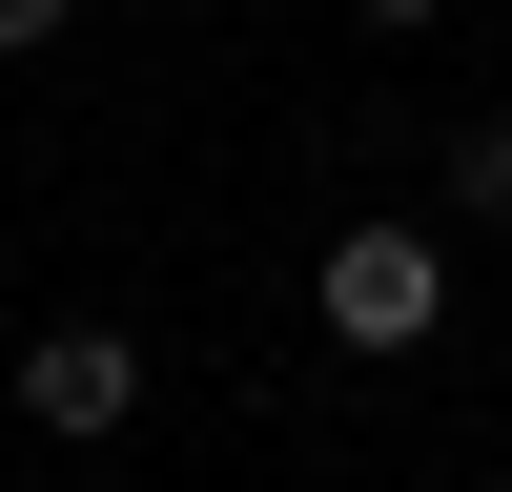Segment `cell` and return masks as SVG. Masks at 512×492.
<instances>
[{"label": "cell", "mask_w": 512, "mask_h": 492, "mask_svg": "<svg viewBox=\"0 0 512 492\" xmlns=\"http://www.w3.org/2000/svg\"><path fill=\"white\" fill-rule=\"evenodd\" d=\"M451 226H512V123H451Z\"/></svg>", "instance_id": "cell-3"}, {"label": "cell", "mask_w": 512, "mask_h": 492, "mask_svg": "<svg viewBox=\"0 0 512 492\" xmlns=\"http://www.w3.org/2000/svg\"><path fill=\"white\" fill-rule=\"evenodd\" d=\"M308 308H328V349L390 369V349H431V328H451V246H431V226H328Z\"/></svg>", "instance_id": "cell-1"}, {"label": "cell", "mask_w": 512, "mask_h": 492, "mask_svg": "<svg viewBox=\"0 0 512 492\" xmlns=\"http://www.w3.org/2000/svg\"><path fill=\"white\" fill-rule=\"evenodd\" d=\"M82 21V0H0V62H41V41H62Z\"/></svg>", "instance_id": "cell-4"}, {"label": "cell", "mask_w": 512, "mask_h": 492, "mask_svg": "<svg viewBox=\"0 0 512 492\" xmlns=\"http://www.w3.org/2000/svg\"><path fill=\"white\" fill-rule=\"evenodd\" d=\"M21 410L62 451H103L123 410H144V349H123V328H21Z\"/></svg>", "instance_id": "cell-2"}, {"label": "cell", "mask_w": 512, "mask_h": 492, "mask_svg": "<svg viewBox=\"0 0 512 492\" xmlns=\"http://www.w3.org/2000/svg\"><path fill=\"white\" fill-rule=\"evenodd\" d=\"M349 21H369V41H410V21H451V0H349Z\"/></svg>", "instance_id": "cell-5"}]
</instances>
